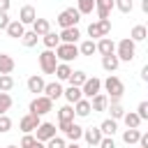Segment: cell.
Instances as JSON below:
<instances>
[{
  "mask_svg": "<svg viewBox=\"0 0 148 148\" xmlns=\"http://www.w3.org/2000/svg\"><path fill=\"white\" fill-rule=\"evenodd\" d=\"M83 139H86V143L97 146V143L102 141V132H99V127H88V130H83Z\"/></svg>",
  "mask_w": 148,
  "mask_h": 148,
  "instance_id": "22",
  "label": "cell"
},
{
  "mask_svg": "<svg viewBox=\"0 0 148 148\" xmlns=\"http://www.w3.org/2000/svg\"><path fill=\"white\" fill-rule=\"evenodd\" d=\"M106 106H109V97L104 92H97L95 97H90V109L92 111H106Z\"/></svg>",
  "mask_w": 148,
  "mask_h": 148,
  "instance_id": "20",
  "label": "cell"
},
{
  "mask_svg": "<svg viewBox=\"0 0 148 148\" xmlns=\"http://www.w3.org/2000/svg\"><path fill=\"white\" fill-rule=\"evenodd\" d=\"M42 120H39V116H35V113H25L21 120H18V130L23 132V134H32L35 130H37V125H39Z\"/></svg>",
  "mask_w": 148,
  "mask_h": 148,
  "instance_id": "9",
  "label": "cell"
},
{
  "mask_svg": "<svg viewBox=\"0 0 148 148\" xmlns=\"http://www.w3.org/2000/svg\"><path fill=\"white\" fill-rule=\"evenodd\" d=\"M44 146H46V148H65L67 143H65V139H62V136H58V134H56V136H51Z\"/></svg>",
  "mask_w": 148,
  "mask_h": 148,
  "instance_id": "41",
  "label": "cell"
},
{
  "mask_svg": "<svg viewBox=\"0 0 148 148\" xmlns=\"http://www.w3.org/2000/svg\"><path fill=\"white\" fill-rule=\"evenodd\" d=\"M74 106V116H79V118H86V116H90V99H86V97H81L79 102H74L72 104Z\"/></svg>",
  "mask_w": 148,
  "mask_h": 148,
  "instance_id": "19",
  "label": "cell"
},
{
  "mask_svg": "<svg viewBox=\"0 0 148 148\" xmlns=\"http://www.w3.org/2000/svg\"><path fill=\"white\" fill-rule=\"evenodd\" d=\"M44 83H46V81H44L39 74H32V76L28 79V83H25V86H28V92H32V95H42Z\"/></svg>",
  "mask_w": 148,
  "mask_h": 148,
  "instance_id": "17",
  "label": "cell"
},
{
  "mask_svg": "<svg viewBox=\"0 0 148 148\" xmlns=\"http://www.w3.org/2000/svg\"><path fill=\"white\" fill-rule=\"evenodd\" d=\"M111 9H113V0H95V14H97V18H109Z\"/></svg>",
  "mask_w": 148,
  "mask_h": 148,
  "instance_id": "16",
  "label": "cell"
},
{
  "mask_svg": "<svg viewBox=\"0 0 148 148\" xmlns=\"http://www.w3.org/2000/svg\"><path fill=\"white\" fill-rule=\"evenodd\" d=\"M58 25L60 28H74V25H79V21H81V14H79V9L76 7H67V9H62L60 14H58Z\"/></svg>",
  "mask_w": 148,
  "mask_h": 148,
  "instance_id": "5",
  "label": "cell"
},
{
  "mask_svg": "<svg viewBox=\"0 0 148 148\" xmlns=\"http://www.w3.org/2000/svg\"><path fill=\"white\" fill-rule=\"evenodd\" d=\"M35 143V136L32 134H23V139H21V148H30Z\"/></svg>",
  "mask_w": 148,
  "mask_h": 148,
  "instance_id": "45",
  "label": "cell"
},
{
  "mask_svg": "<svg viewBox=\"0 0 148 148\" xmlns=\"http://www.w3.org/2000/svg\"><path fill=\"white\" fill-rule=\"evenodd\" d=\"M74 120V106L72 104H65L58 109V123H72Z\"/></svg>",
  "mask_w": 148,
  "mask_h": 148,
  "instance_id": "27",
  "label": "cell"
},
{
  "mask_svg": "<svg viewBox=\"0 0 148 148\" xmlns=\"http://www.w3.org/2000/svg\"><path fill=\"white\" fill-rule=\"evenodd\" d=\"M53 53H56L58 62H72V60L79 58V46H76V44H65V42H60V44L53 49Z\"/></svg>",
  "mask_w": 148,
  "mask_h": 148,
  "instance_id": "4",
  "label": "cell"
},
{
  "mask_svg": "<svg viewBox=\"0 0 148 148\" xmlns=\"http://www.w3.org/2000/svg\"><path fill=\"white\" fill-rule=\"evenodd\" d=\"M102 86H104V90H106L109 102H120V97L125 95V83H123L116 74H109V79L102 81Z\"/></svg>",
  "mask_w": 148,
  "mask_h": 148,
  "instance_id": "1",
  "label": "cell"
},
{
  "mask_svg": "<svg viewBox=\"0 0 148 148\" xmlns=\"http://www.w3.org/2000/svg\"><path fill=\"white\" fill-rule=\"evenodd\" d=\"M56 65H58V58H56L53 49H44L39 53V69L44 74H53L56 72Z\"/></svg>",
  "mask_w": 148,
  "mask_h": 148,
  "instance_id": "6",
  "label": "cell"
},
{
  "mask_svg": "<svg viewBox=\"0 0 148 148\" xmlns=\"http://www.w3.org/2000/svg\"><path fill=\"white\" fill-rule=\"evenodd\" d=\"M139 136H141V130H139V127H127V130L123 132V141H125L127 146H134V143L139 141Z\"/></svg>",
  "mask_w": 148,
  "mask_h": 148,
  "instance_id": "28",
  "label": "cell"
},
{
  "mask_svg": "<svg viewBox=\"0 0 148 148\" xmlns=\"http://www.w3.org/2000/svg\"><path fill=\"white\" fill-rule=\"evenodd\" d=\"M99 132H102V136H113V134L118 132V120H113V118H106V120L99 125Z\"/></svg>",
  "mask_w": 148,
  "mask_h": 148,
  "instance_id": "24",
  "label": "cell"
},
{
  "mask_svg": "<svg viewBox=\"0 0 148 148\" xmlns=\"http://www.w3.org/2000/svg\"><path fill=\"white\" fill-rule=\"evenodd\" d=\"M136 143H139V148H148V134H146V132H141V136H139V141H136Z\"/></svg>",
  "mask_w": 148,
  "mask_h": 148,
  "instance_id": "47",
  "label": "cell"
},
{
  "mask_svg": "<svg viewBox=\"0 0 148 148\" xmlns=\"http://www.w3.org/2000/svg\"><path fill=\"white\" fill-rule=\"evenodd\" d=\"M49 30H51V23H49V18H35V21H32V32H35L37 37L46 35Z\"/></svg>",
  "mask_w": 148,
  "mask_h": 148,
  "instance_id": "23",
  "label": "cell"
},
{
  "mask_svg": "<svg viewBox=\"0 0 148 148\" xmlns=\"http://www.w3.org/2000/svg\"><path fill=\"white\" fill-rule=\"evenodd\" d=\"M113 7H116L118 12H123V14H130V12L134 9V2H132V0H113Z\"/></svg>",
  "mask_w": 148,
  "mask_h": 148,
  "instance_id": "39",
  "label": "cell"
},
{
  "mask_svg": "<svg viewBox=\"0 0 148 148\" xmlns=\"http://www.w3.org/2000/svg\"><path fill=\"white\" fill-rule=\"evenodd\" d=\"M30 148H46V146H44V141H37V139H35V143H32Z\"/></svg>",
  "mask_w": 148,
  "mask_h": 148,
  "instance_id": "50",
  "label": "cell"
},
{
  "mask_svg": "<svg viewBox=\"0 0 148 148\" xmlns=\"http://www.w3.org/2000/svg\"><path fill=\"white\" fill-rule=\"evenodd\" d=\"M97 146L99 148H116V141H113V136H102V141Z\"/></svg>",
  "mask_w": 148,
  "mask_h": 148,
  "instance_id": "44",
  "label": "cell"
},
{
  "mask_svg": "<svg viewBox=\"0 0 148 148\" xmlns=\"http://www.w3.org/2000/svg\"><path fill=\"white\" fill-rule=\"evenodd\" d=\"M146 37H148L146 25H134V28H132V32H130V39H132V42H143Z\"/></svg>",
  "mask_w": 148,
  "mask_h": 148,
  "instance_id": "33",
  "label": "cell"
},
{
  "mask_svg": "<svg viewBox=\"0 0 148 148\" xmlns=\"http://www.w3.org/2000/svg\"><path fill=\"white\" fill-rule=\"evenodd\" d=\"M37 39H39V37H37L32 30H25V32H23V37H21V42H23V46H25V49H32V46L37 44Z\"/></svg>",
  "mask_w": 148,
  "mask_h": 148,
  "instance_id": "38",
  "label": "cell"
},
{
  "mask_svg": "<svg viewBox=\"0 0 148 148\" xmlns=\"http://www.w3.org/2000/svg\"><path fill=\"white\" fill-rule=\"evenodd\" d=\"M12 109V95L9 92H0V116L7 113Z\"/></svg>",
  "mask_w": 148,
  "mask_h": 148,
  "instance_id": "40",
  "label": "cell"
},
{
  "mask_svg": "<svg viewBox=\"0 0 148 148\" xmlns=\"http://www.w3.org/2000/svg\"><path fill=\"white\" fill-rule=\"evenodd\" d=\"M97 46V53L99 56H109V53H116V42L111 37H99V42H95Z\"/></svg>",
  "mask_w": 148,
  "mask_h": 148,
  "instance_id": "13",
  "label": "cell"
},
{
  "mask_svg": "<svg viewBox=\"0 0 148 148\" xmlns=\"http://www.w3.org/2000/svg\"><path fill=\"white\" fill-rule=\"evenodd\" d=\"M116 56H118L120 62H132L134 56H136V42H132L130 37L120 39V42L116 44Z\"/></svg>",
  "mask_w": 148,
  "mask_h": 148,
  "instance_id": "2",
  "label": "cell"
},
{
  "mask_svg": "<svg viewBox=\"0 0 148 148\" xmlns=\"http://www.w3.org/2000/svg\"><path fill=\"white\" fill-rule=\"evenodd\" d=\"M60 42H65V44H76L79 39H81V30L74 25V28H62L60 30Z\"/></svg>",
  "mask_w": 148,
  "mask_h": 148,
  "instance_id": "12",
  "label": "cell"
},
{
  "mask_svg": "<svg viewBox=\"0 0 148 148\" xmlns=\"http://www.w3.org/2000/svg\"><path fill=\"white\" fill-rule=\"evenodd\" d=\"M141 79L148 81V65H143V69H141Z\"/></svg>",
  "mask_w": 148,
  "mask_h": 148,
  "instance_id": "49",
  "label": "cell"
},
{
  "mask_svg": "<svg viewBox=\"0 0 148 148\" xmlns=\"http://www.w3.org/2000/svg\"><path fill=\"white\" fill-rule=\"evenodd\" d=\"M49 99H58V97H62V86H60V81H53V83H44V90H42Z\"/></svg>",
  "mask_w": 148,
  "mask_h": 148,
  "instance_id": "18",
  "label": "cell"
},
{
  "mask_svg": "<svg viewBox=\"0 0 148 148\" xmlns=\"http://www.w3.org/2000/svg\"><path fill=\"white\" fill-rule=\"evenodd\" d=\"M141 9H143V12L148 14V0H141Z\"/></svg>",
  "mask_w": 148,
  "mask_h": 148,
  "instance_id": "51",
  "label": "cell"
},
{
  "mask_svg": "<svg viewBox=\"0 0 148 148\" xmlns=\"http://www.w3.org/2000/svg\"><path fill=\"white\" fill-rule=\"evenodd\" d=\"M14 67H16L14 58H12V56H7V53H0V74H12V72H14Z\"/></svg>",
  "mask_w": 148,
  "mask_h": 148,
  "instance_id": "25",
  "label": "cell"
},
{
  "mask_svg": "<svg viewBox=\"0 0 148 148\" xmlns=\"http://www.w3.org/2000/svg\"><path fill=\"white\" fill-rule=\"evenodd\" d=\"M92 53H97L95 42H92V39H83V42L79 44V56H92Z\"/></svg>",
  "mask_w": 148,
  "mask_h": 148,
  "instance_id": "31",
  "label": "cell"
},
{
  "mask_svg": "<svg viewBox=\"0 0 148 148\" xmlns=\"http://www.w3.org/2000/svg\"><path fill=\"white\" fill-rule=\"evenodd\" d=\"M42 42H44V46H46V49H56V46L60 44V37H58V32L49 30L46 35H42Z\"/></svg>",
  "mask_w": 148,
  "mask_h": 148,
  "instance_id": "30",
  "label": "cell"
},
{
  "mask_svg": "<svg viewBox=\"0 0 148 148\" xmlns=\"http://www.w3.org/2000/svg\"><path fill=\"white\" fill-rule=\"evenodd\" d=\"M106 111L111 113V118H113V120H120V118H123V113H125V109H123V104H120V102H109Z\"/></svg>",
  "mask_w": 148,
  "mask_h": 148,
  "instance_id": "34",
  "label": "cell"
},
{
  "mask_svg": "<svg viewBox=\"0 0 148 148\" xmlns=\"http://www.w3.org/2000/svg\"><path fill=\"white\" fill-rule=\"evenodd\" d=\"M65 148H81V146H79V143H76V141H72V143H67V146H65Z\"/></svg>",
  "mask_w": 148,
  "mask_h": 148,
  "instance_id": "52",
  "label": "cell"
},
{
  "mask_svg": "<svg viewBox=\"0 0 148 148\" xmlns=\"http://www.w3.org/2000/svg\"><path fill=\"white\" fill-rule=\"evenodd\" d=\"M9 5L12 0H0V12H9Z\"/></svg>",
  "mask_w": 148,
  "mask_h": 148,
  "instance_id": "48",
  "label": "cell"
},
{
  "mask_svg": "<svg viewBox=\"0 0 148 148\" xmlns=\"http://www.w3.org/2000/svg\"><path fill=\"white\" fill-rule=\"evenodd\" d=\"M118 65H120V60H118V56H116V53L102 56V67H104L106 72H116V69H118Z\"/></svg>",
  "mask_w": 148,
  "mask_h": 148,
  "instance_id": "26",
  "label": "cell"
},
{
  "mask_svg": "<svg viewBox=\"0 0 148 148\" xmlns=\"http://www.w3.org/2000/svg\"><path fill=\"white\" fill-rule=\"evenodd\" d=\"M136 116H139L141 120H148V102H139V106H136Z\"/></svg>",
  "mask_w": 148,
  "mask_h": 148,
  "instance_id": "43",
  "label": "cell"
},
{
  "mask_svg": "<svg viewBox=\"0 0 148 148\" xmlns=\"http://www.w3.org/2000/svg\"><path fill=\"white\" fill-rule=\"evenodd\" d=\"M102 90V79H97V76H88L86 81H83V86H81V95L86 97V99H90V97H95L97 92Z\"/></svg>",
  "mask_w": 148,
  "mask_h": 148,
  "instance_id": "8",
  "label": "cell"
},
{
  "mask_svg": "<svg viewBox=\"0 0 148 148\" xmlns=\"http://www.w3.org/2000/svg\"><path fill=\"white\" fill-rule=\"evenodd\" d=\"M12 130V118L7 116V113H2L0 116V134H5V132H9Z\"/></svg>",
  "mask_w": 148,
  "mask_h": 148,
  "instance_id": "42",
  "label": "cell"
},
{
  "mask_svg": "<svg viewBox=\"0 0 148 148\" xmlns=\"http://www.w3.org/2000/svg\"><path fill=\"white\" fill-rule=\"evenodd\" d=\"M14 88V76L12 74H0V92H9Z\"/></svg>",
  "mask_w": 148,
  "mask_h": 148,
  "instance_id": "37",
  "label": "cell"
},
{
  "mask_svg": "<svg viewBox=\"0 0 148 148\" xmlns=\"http://www.w3.org/2000/svg\"><path fill=\"white\" fill-rule=\"evenodd\" d=\"M53 74L58 76V81H67V79H69V74H72V67H69V62H58Z\"/></svg>",
  "mask_w": 148,
  "mask_h": 148,
  "instance_id": "29",
  "label": "cell"
},
{
  "mask_svg": "<svg viewBox=\"0 0 148 148\" xmlns=\"http://www.w3.org/2000/svg\"><path fill=\"white\" fill-rule=\"evenodd\" d=\"M5 148H21V146H14V143H9V146H5Z\"/></svg>",
  "mask_w": 148,
  "mask_h": 148,
  "instance_id": "53",
  "label": "cell"
},
{
  "mask_svg": "<svg viewBox=\"0 0 148 148\" xmlns=\"http://www.w3.org/2000/svg\"><path fill=\"white\" fill-rule=\"evenodd\" d=\"M62 97L67 99V104H74V102H79L83 95H81V88H79V86H69V88H62Z\"/></svg>",
  "mask_w": 148,
  "mask_h": 148,
  "instance_id": "21",
  "label": "cell"
},
{
  "mask_svg": "<svg viewBox=\"0 0 148 148\" xmlns=\"http://www.w3.org/2000/svg\"><path fill=\"white\" fill-rule=\"evenodd\" d=\"M109 32H111V21L109 18H97L95 23L88 25V35L90 37H97L99 39V37H106Z\"/></svg>",
  "mask_w": 148,
  "mask_h": 148,
  "instance_id": "7",
  "label": "cell"
},
{
  "mask_svg": "<svg viewBox=\"0 0 148 148\" xmlns=\"http://www.w3.org/2000/svg\"><path fill=\"white\" fill-rule=\"evenodd\" d=\"M5 30H7V35H9L12 39H21V37H23V32H25V25H23L18 18H14V21H9V23H7V28H5Z\"/></svg>",
  "mask_w": 148,
  "mask_h": 148,
  "instance_id": "15",
  "label": "cell"
},
{
  "mask_svg": "<svg viewBox=\"0 0 148 148\" xmlns=\"http://www.w3.org/2000/svg\"><path fill=\"white\" fill-rule=\"evenodd\" d=\"M76 9H79L81 16L83 14H92L95 12V0H76Z\"/></svg>",
  "mask_w": 148,
  "mask_h": 148,
  "instance_id": "36",
  "label": "cell"
},
{
  "mask_svg": "<svg viewBox=\"0 0 148 148\" xmlns=\"http://www.w3.org/2000/svg\"><path fill=\"white\" fill-rule=\"evenodd\" d=\"M37 18V12H35V7L32 5H23L21 7V12H18V21L23 23V25H32V21Z\"/></svg>",
  "mask_w": 148,
  "mask_h": 148,
  "instance_id": "14",
  "label": "cell"
},
{
  "mask_svg": "<svg viewBox=\"0 0 148 148\" xmlns=\"http://www.w3.org/2000/svg\"><path fill=\"white\" fill-rule=\"evenodd\" d=\"M53 111V99H49L46 95H35L32 97V102H30V106H28V113H35V116H46V113H51Z\"/></svg>",
  "mask_w": 148,
  "mask_h": 148,
  "instance_id": "3",
  "label": "cell"
},
{
  "mask_svg": "<svg viewBox=\"0 0 148 148\" xmlns=\"http://www.w3.org/2000/svg\"><path fill=\"white\" fill-rule=\"evenodd\" d=\"M86 79H88V74H86L83 69H76V72L72 69V74H69V79H67V81H69V86H79V88H81Z\"/></svg>",
  "mask_w": 148,
  "mask_h": 148,
  "instance_id": "32",
  "label": "cell"
},
{
  "mask_svg": "<svg viewBox=\"0 0 148 148\" xmlns=\"http://www.w3.org/2000/svg\"><path fill=\"white\" fill-rule=\"evenodd\" d=\"M9 21H12V18H9V14H7V12H0V30H5Z\"/></svg>",
  "mask_w": 148,
  "mask_h": 148,
  "instance_id": "46",
  "label": "cell"
},
{
  "mask_svg": "<svg viewBox=\"0 0 148 148\" xmlns=\"http://www.w3.org/2000/svg\"><path fill=\"white\" fill-rule=\"evenodd\" d=\"M51 136H56V125H53V123H39L37 130H35V139L46 143Z\"/></svg>",
  "mask_w": 148,
  "mask_h": 148,
  "instance_id": "11",
  "label": "cell"
},
{
  "mask_svg": "<svg viewBox=\"0 0 148 148\" xmlns=\"http://www.w3.org/2000/svg\"><path fill=\"white\" fill-rule=\"evenodd\" d=\"M58 125H60L62 134H65L69 141H79V139L83 136V127H81V125H76L74 120H72V123H58Z\"/></svg>",
  "mask_w": 148,
  "mask_h": 148,
  "instance_id": "10",
  "label": "cell"
},
{
  "mask_svg": "<svg viewBox=\"0 0 148 148\" xmlns=\"http://www.w3.org/2000/svg\"><path fill=\"white\" fill-rule=\"evenodd\" d=\"M120 120H123V123H125L127 127H139V125L143 123V120H141V118L136 116V111H130V113H123V118H120Z\"/></svg>",
  "mask_w": 148,
  "mask_h": 148,
  "instance_id": "35",
  "label": "cell"
}]
</instances>
